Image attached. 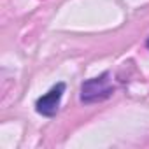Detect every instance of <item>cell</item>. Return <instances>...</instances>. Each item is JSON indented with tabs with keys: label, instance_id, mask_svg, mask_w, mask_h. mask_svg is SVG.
I'll return each mask as SVG.
<instances>
[{
	"label": "cell",
	"instance_id": "1",
	"mask_svg": "<svg viewBox=\"0 0 149 149\" xmlns=\"http://www.w3.org/2000/svg\"><path fill=\"white\" fill-rule=\"evenodd\" d=\"M114 93V86L111 83V74L104 72L102 76L88 79L81 86V102L84 104H95L109 98Z\"/></svg>",
	"mask_w": 149,
	"mask_h": 149
},
{
	"label": "cell",
	"instance_id": "3",
	"mask_svg": "<svg viewBox=\"0 0 149 149\" xmlns=\"http://www.w3.org/2000/svg\"><path fill=\"white\" fill-rule=\"evenodd\" d=\"M146 46H147V47H149V39H147V40H146Z\"/></svg>",
	"mask_w": 149,
	"mask_h": 149
},
{
	"label": "cell",
	"instance_id": "2",
	"mask_svg": "<svg viewBox=\"0 0 149 149\" xmlns=\"http://www.w3.org/2000/svg\"><path fill=\"white\" fill-rule=\"evenodd\" d=\"M63 91H65V84L63 83H58L56 86H53L46 95H42L37 102H35V109L39 114L42 116H54L58 107H60V102H61V97H63Z\"/></svg>",
	"mask_w": 149,
	"mask_h": 149
}]
</instances>
